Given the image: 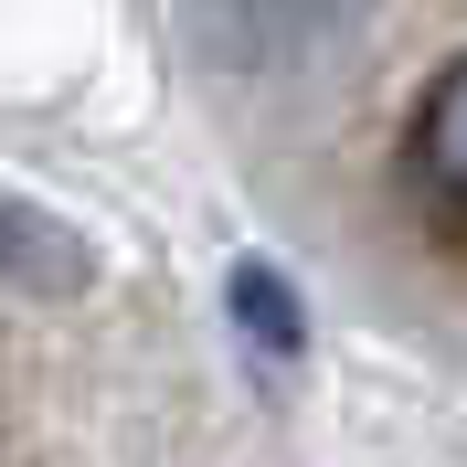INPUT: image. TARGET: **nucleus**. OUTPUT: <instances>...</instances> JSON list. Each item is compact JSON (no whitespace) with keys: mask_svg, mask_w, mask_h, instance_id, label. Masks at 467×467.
Listing matches in <instances>:
<instances>
[{"mask_svg":"<svg viewBox=\"0 0 467 467\" xmlns=\"http://www.w3.org/2000/svg\"><path fill=\"white\" fill-rule=\"evenodd\" d=\"M234 297H244V319H255L265 340H297V319H287V287H276L265 265H244V276H234Z\"/></svg>","mask_w":467,"mask_h":467,"instance_id":"7ed1b4c3","label":"nucleus"},{"mask_svg":"<svg viewBox=\"0 0 467 467\" xmlns=\"http://www.w3.org/2000/svg\"><path fill=\"white\" fill-rule=\"evenodd\" d=\"M414 171H425L436 213L467 234V54L446 64L436 86H425V107H414Z\"/></svg>","mask_w":467,"mask_h":467,"instance_id":"f257e3e1","label":"nucleus"},{"mask_svg":"<svg viewBox=\"0 0 467 467\" xmlns=\"http://www.w3.org/2000/svg\"><path fill=\"white\" fill-rule=\"evenodd\" d=\"M340 22V0H234V32L255 43V54H297V43H319Z\"/></svg>","mask_w":467,"mask_h":467,"instance_id":"f03ea898","label":"nucleus"}]
</instances>
